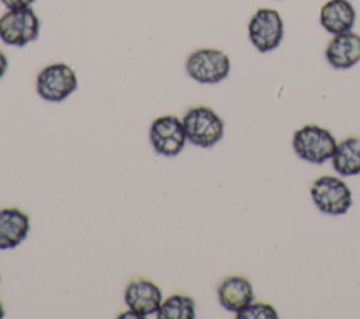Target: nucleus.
<instances>
[{
    "instance_id": "obj_1",
    "label": "nucleus",
    "mask_w": 360,
    "mask_h": 319,
    "mask_svg": "<svg viewBox=\"0 0 360 319\" xmlns=\"http://www.w3.org/2000/svg\"><path fill=\"white\" fill-rule=\"evenodd\" d=\"M187 142L198 148L215 146L225 134L224 119L210 107L198 105L187 110L181 118Z\"/></svg>"
},
{
    "instance_id": "obj_2",
    "label": "nucleus",
    "mask_w": 360,
    "mask_h": 319,
    "mask_svg": "<svg viewBox=\"0 0 360 319\" xmlns=\"http://www.w3.org/2000/svg\"><path fill=\"white\" fill-rule=\"evenodd\" d=\"M291 145L300 159L312 164H323L332 157L338 142L326 128L308 124L294 132Z\"/></svg>"
},
{
    "instance_id": "obj_3",
    "label": "nucleus",
    "mask_w": 360,
    "mask_h": 319,
    "mask_svg": "<svg viewBox=\"0 0 360 319\" xmlns=\"http://www.w3.org/2000/svg\"><path fill=\"white\" fill-rule=\"evenodd\" d=\"M231 72L229 56L215 48H200L191 52L186 60V73L201 84H217L225 80Z\"/></svg>"
},
{
    "instance_id": "obj_4",
    "label": "nucleus",
    "mask_w": 360,
    "mask_h": 319,
    "mask_svg": "<svg viewBox=\"0 0 360 319\" xmlns=\"http://www.w3.org/2000/svg\"><path fill=\"white\" fill-rule=\"evenodd\" d=\"M77 76L75 69L63 62L46 65L37 74V94L51 103H60L73 94L77 89Z\"/></svg>"
},
{
    "instance_id": "obj_5",
    "label": "nucleus",
    "mask_w": 360,
    "mask_h": 319,
    "mask_svg": "<svg viewBox=\"0 0 360 319\" xmlns=\"http://www.w3.org/2000/svg\"><path fill=\"white\" fill-rule=\"evenodd\" d=\"M309 194L315 207L328 215H343L353 204L352 190L342 178L335 176H321L314 180Z\"/></svg>"
},
{
    "instance_id": "obj_6",
    "label": "nucleus",
    "mask_w": 360,
    "mask_h": 319,
    "mask_svg": "<svg viewBox=\"0 0 360 319\" xmlns=\"http://www.w3.org/2000/svg\"><path fill=\"white\" fill-rule=\"evenodd\" d=\"M41 21L31 7L11 8L0 17V39L10 46H25L38 39Z\"/></svg>"
},
{
    "instance_id": "obj_7",
    "label": "nucleus",
    "mask_w": 360,
    "mask_h": 319,
    "mask_svg": "<svg viewBox=\"0 0 360 319\" xmlns=\"http://www.w3.org/2000/svg\"><path fill=\"white\" fill-rule=\"evenodd\" d=\"M248 38L260 53L277 49L284 38V22L280 13L269 7L256 10L248 24Z\"/></svg>"
},
{
    "instance_id": "obj_8",
    "label": "nucleus",
    "mask_w": 360,
    "mask_h": 319,
    "mask_svg": "<svg viewBox=\"0 0 360 319\" xmlns=\"http://www.w3.org/2000/svg\"><path fill=\"white\" fill-rule=\"evenodd\" d=\"M149 141L158 155L177 156L187 142L183 121L172 114L155 118L149 128Z\"/></svg>"
},
{
    "instance_id": "obj_9",
    "label": "nucleus",
    "mask_w": 360,
    "mask_h": 319,
    "mask_svg": "<svg viewBox=\"0 0 360 319\" xmlns=\"http://www.w3.org/2000/svg\"><path fill=\"white\" fill-rule=\"evenodd\" d=\"M162 301L163 295L160 288L146 278L132 280L124 292L125 305L139 318L156 315Z\"/></svg>"
},
{
    "instance_id": "obj_10",
    "label": "nucleus",
    "mask_w": 360,
    "mask_h": 319,
    "mask_svg": "<svg viewBox=\"0 0 360 319\" xmlns=\"http://www.w3.org/2000/svg\"><path fill=\"white\" fill-rule=\"evenodd\" d=\"M326 62L338 70H346L360 62V35L347 31L333 35L325 49Z\"/></svg>"
},
{
    "instance_id": "obj_11",
    "label": "nucleus",
    "mask_w": 360,
    "mask_h": 319,
    "mask_svg": "<svg viewBox=\"0 0 360 319\" xmlns=\"http://www.w3.org/2000/svg\"><path fill=\"white\" fill-rule=\"evenodd\" d=\"M356 22V10L350 0H328L319 10L321 27L332 35L352 31Z\"/></svg>"
},
{
    "instance_id": "obj_12",
    "label": "nucleus",
    "mask_w": 360,
    "mask_h": 319,
    "mask_svg": "<svg viewBox=\"0 0 360 319\" xmlns=\"http://www.w3.org/2000/svg\"><path fill=\"white\" fill-rule=\"evenodd\" d=\"M30 216L18 208L0 209V250L14 249L30 233Z\"/></svg>"
},
{
    "instance_id": "obj_13",
    "label": "nucleus",
    "mask_w": 360,
    "mask_h": 319,
    "mask_svg": "<svg viewBox=\"0 0 360 319\" xmlns=\"http://www.w3.org/2000/svg\"><path fill=\"white\" fill-rule=\"evenodd\" d=\"M217 294L221 306L235 313L255 299L252 282L243 275H229L224 278L218 285Z\"/></svg>"
},
{
    "instance_id": "obj_14",
    "label": "nucleus",
    "mask_w": 360,
    "mask_h": 319,
    "mask_svg": "<svg viewBox=\"0 0 360 319\" xmlns=\"http://www.w3.org/2000/svg\"><path fill=\"white\" fill-rule=\"evenodd\" d=\"M333 170L342 177L360 174V138L349 136L340 141L330 157Z\"/></svg>"
},
{
    "instance_id": "obj_15",
    "label": "nucleus",
    "mask_w": 360,
    "mask_h": 319,
    "mask_svg": "<svg viewBox=\"0 0 360 319\" xmlns=\"http://www.w3.org/2000/svg\"><path fill=\"white\" fill-rule=\"evenodd\" d=\"M158 319H194L195 302L184 294H173L162 301L156 315Z\"/></svg>"
},
{
    "instance_id": "obj_16",
    "label": "nucleus",
    "mask_w": 360,
    "mask_h": 319,
    "mask_svg": "<svg viewBox=\"0 0 360 319\" xmlns=\"http://www.w3.org/2000/svg\"><path fill=\"white\" fill-rule=\"evenodd\" d=\"M236 319H277L276 308L266 302H250L235 313Z\"/></svg>"
},
{
    "instance_id": "obj_17",
    "label": "nucleus",
    "mask_w": 360,
    "mask_h": 319,
    "mask_svg": "<svg viewBox=\"0 0 360 319\" xmlns=\"http://www.w3.org/2000/svg\"><path fill=\"white\" fill-rule=\"evenodd\" d=\"M3 3V6L7 10L11 8H25V7H31L34 4L35 0H0Z\"/></svg>"
},
{
    "instance_id": "obj_18",
    "label": "nucleus",
    "mask_w": 360,
    "mask_h": 319,
    "mask_svg": "<svg viewBox=\"0 0 360 319\" xmlns=\"http://www.w3.org/2000/svg\"><path fill=\"white\" fill-rule=\"evenodd\" d=\"M7 67H8V59H7V56L3 53V51H0V79L6 74Z\"/></svg>"
},
{
    "instance_id": "obj_19",
    "label": "nucleus",
    "mask_w": 360,
    "mask_h": 319,
    "mask_svg": "<svg viewBox=\"0 0 360 319\" xmlns=\"http://www.w3.org/2000/svg\"><path fill=\"white\" fill-rule=\"evenodd\" d=\"M6 316V311H4V306H3V304L0 302V319H3Z\"/></svg>"
}]
</instances>
